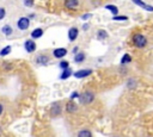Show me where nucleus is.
Here are the masks:
<instances>
[{"label": "nucleus", "instance_id": "obj_4", "mask_svg": "<svg viewBox=\"0 0 153 137\" xmlns=\"http://www.w3.org/2000/svg\"><path fill=\"white\" fill-rule=\"evenodd\" d=\"M24 48H25V50H26L27 52H33V51L36 50V43H35L32 39H27V41H25V43H24Z\"/></svg>", "mask_w": 153, "mask_h": 137}, {"label": "nucleus", "instance_id": "obj_8", "mask_svg": "<svg viewBox=\"0 0 153 137\" xmlns=\"http://www.w3.org/2000/svg\"><path fill=\"white\" fill-rule=\"evenodd\" d=\"M78 33H79V31H78L76 27H71V29L68 30V39H69L71 42L75 41L76 37H78Z\"/></svg>", "mask_w": 153, "mask_h": 137}, {"label": "nucleus", "instance_id": "obj_3", "mask_svg": "<svg viewBox=\"0 0 153 137\" xmlns=\"http://www.w3.org/2000/svg\"><path fill=\"white\" fill-rule=\"evenodd\" d=\"M17 26L19 30H26L30 26V19L27 17H20L17 21Z\"/></svg>", "mask_w": 153, "mask_h": 137}, {"label": "nucleus", "instance_id": "obj_5", "mask_svg": "<svg viewBox=\"0 0 153 137\" xmlns=\"http://www.w3.org/2000/svg\"><path fill=\"white\" fill-rule=\"evenodd\" d=\"M66 54H67V49L66 48H56L53 51V55L56 58H62V57L66 56Z\"/></svg>", "mask_w": 153, "mask_h": 137}, {"label": "nucleus", "instance_id": "obj_25", "mask_svg": "<svg viewBox=\"0 0 153 137\" xmlns=\"http://www.w3.org/2000/svg\"><path fill=\"white\" fill-rule=\"evenodd\" d=\"M91 17H92V14L91 13H87V14H84L81 17V19H87V18H91Z\"/></svg>", "mask_w": 153, "mask_h": 137}, {"label": "nucleus", "instance_id": "obj_24", "mask_svg": "<svg viewBox=\"0 0 153 137\" xmlns=\"http://www.w3.org/2000/svg\"><path fill=\"white\" fill-rule=\"evenodd\" d=\"M79 96H80V95H79L78 92H73V93L71 94V100H72V99H75V98H79Z\"/></svg>", "mask_w": 153, "mask_h": 137}, {"label": "nucleus", "instance_id": "obj_2", "mask_svg": "<svg viewBox=\"0 0 153 137\" xmlns=\"http://www.w3.org/2000/svg\"><path fill=\"white\" fill-rule=\"evenodd\" d=\"M93 99H94V94H93L92 92H90V91L84 92V93L80 94V96H79V100H80V102H81L82 105L91 104V102L93 101Z\"/></svg>", "mask_w": 153, "mask_h": 137}, {"label": "nucleus", "instance_id": "obj_29", "mask_svg": "<svg viewBox=\"0 0 153 137\" xmlns=\"http://www.w3.org/2000/svg\"><path fill=\"white\" fill-rule=\"evenodd\" d=\"M87 27H88V25L86 24V25H84V27H82V29H84V30H87Z\"/></svg>", "mask_w": 153, "mask_h": 137}, {"label": "nucleus", "instance_id": "obj_27", "mask_svg": "<svg viewBox=\"0 0 153 137\" xmlns=\"http://www.w3.org/2000/svg\"><path fill=\"white\" fill-rule=\"evenodd\" d=\"M76 51H78V46H75V48H74V50H73V52H74V54H75V55H76V54H78V52H76Z\"/></svg>", "mask_w": 153, "mask_h": 137}, {"label": "nucleus", "instance_id": "obj_13", "mask_svg": "<svg viewBox=\"0 0 153 137\" xmlns=\"http://www.w3.org/2000/svg\"><path fill=\"white\" fill-rule=\"evenodd\" d=\"M105 8L109 10V11L114 14V17H116V15L118 14V8H117V6H115V5H106Z\"/></svg>", "mask_w": 153, "mask_h": 137}, {"label": "nucleus", "instance_id": "obj_18", "mask_svg": "<svg viewBox=\"0 0 153 137\" xmlns=\"http://www.w3.org/2000/svg\"><path fill=\"white\" fill-rule=\"evenodd\" d=\"M131 61V56L129 54H124L123 57L121 58V64H126V63H129Z\"/></svg>", "mask_w": 153, "mask_h": 137}, {"label": "nucleus", "instance_id": "obj_20", "mask_svg": "<svg viewBox=\"0 0 153 137\" xmlns=\"http://www.w3.org/2000/svg\"><path fill=\"white\" fill-rule=\"evenodd\" d=\"M97 37H98L99 39H104V38L108 37V33H106V31H104V30H99V31L97 32Z\"/></svg>", "mask_w": 153, "mask_h": 137}, {"label": "nucleus", "instance_id": "obj_14", "mask_svg": "<svg viewBox=\"0 0 153 137\" xmlns=\"http://www.w3.org/2000/svg\"><path fill=\"white\" fill-rule=\"evenodd\" d=\"M71 75H72V70H71V68H68V69H66V70H62V73H61V75H60V79L66 80V79H68Z\"/></svg>", "mask_w": 153, "mask_h": 137}, {"label": "nucleus", "instance_id": "obj_16", "mask_svg": "<svg viewBox=\"0 0 153 137\" xmlns=\"http://www.w3.org/2000/svg\"><path fill=\"white\" fill-rule=\"evenodd\" d=\"M78 137H92V133L90 130H80L78 132Z\"/></svg>", "mask_w": 153, "mask_h": 137}, {"label": "nucleus", "instance_id": "obj_19", "mask_svg": "<svg viewBox=\"0 0 153 137\" xmlns=\"http://www.w3.org/2000/svg\"><path fill=\"white\" fill-rule=\"evenodd\" d=\"M11 52V46L10 45H6L5 48H2L1 50H0V56H6V55H8Z\"/></svg>", "mask_w": 153, "mask_h": 137}, {"label": "nucleus", "instance_id": "obj_15", "mask_svg": "<svg viewBox=\"0 0 153 137\" xmlns=\"http://www.w3.org/2000/svg\"><path fill=\"white\" fill-rule=\"evenodd\" d=\"M85 60V54L84 52H78L75 56H74V62H76V63H80V62H82Z\"/></svg>", "mask_w": 153, "mask_h": 137}, {"label": "nucleus", "instance_id": "obj_17", "mask_svg": "<svg viewBox=\"0 0 153 137\" xmlns=\"http://www.w3.org/2000/svg\"><path fill=\"white\" fill-rule=\"evenodd\" d=\"M1 31H2V33H4L5 36H8V35H11V33L13 32V30H12V27H11L10 25H5V26H2Z\"/></svg>", "mask_w": 153, "mask_h": 137}, {"label": "nucleus", "instance_id": "obj_9", "mask_svg": "<svg viewBox=\"0 0 153 137\" xmlns=\"http://www.w3.org/2000/svg\"><path fill=\"white\" fill-rule=\"evenodd\" d=\"M78 110V106H76V104L74 102V101H68L67 104H66V111L68 112V113H73V112H75Z\"/></svg>", "mask_w": 153, "mask_h": 137}, {"label": "nucleus", "instance_id": "obj_22", "mask_svg": "<svg viewBox=\"0 0 153 137\" xmlns=\"http://www.w3.org/2000/svg\"><path fill=\"white\" fill-rule=\"evenodd\" d=\"M112 19L114 20H122V21H124V20H128V17L127 15H116Z\"/></svg>", "mask_w": 153, "mask_h": 137}, {"label": "nucleus", "instance_id": "obj_12", "mask_svg": "<svg viewBox=\"0 0 153 137\" xmlns=\"http://www.w3.org/2000/svg\"><path fill=\"white\" fill-rule=\"evenodd\" d=\"M48 61H49V57H48L47 55H38V56L36 57V62H37L38 64H45Z\"/></svg>", "mask_w": 153, "mask_h": 137}, {"label": "nucleus", "instance_id": "obj_28", "mask_svg": "<svg viewBox=\"0 0 153 137\" xmlns=\"http://www.w3.org/2000/svg\"><path fill=\"white\" fill-rule=\"evenodd\" d=\"M2 111H4V107H2V105H1V104H0V114H1V113H2Z\"/></svg>", "mask_w": 153, "mask_h": 137}, {"label": "nucleus", "instance_id": "obj_23", "mask_svg": "<svg viewBox=\"0 0 153 137\" xmlns=\"http://www.w3.org/2000/svg\"><path fill=\"white\" fill-rule=\"evenodd\" d=\"M6 15V10L4 7H0V20Z\"/></svg>", "mask_w": 153, "mask_h": 137}, {"label": "nucleus", "instance_id": "obj_6", "mask_svg": "<svg viewBox=\"0 0 153 137\" xmlns=\"http://www.w3.org/2000/svg\"><path fill=\"white\" fill-rule=\"evenodd\" d=\"M91 74H92V70L91 69H80V70H78V71L74 73V76L76 79H81V77H86V76H88Z\"/></svg>", "mask_w": 153, "mask_h": 137}, {"label": "nucleus", "instance_id": "obj_10", "mask_svg": "<svg viewBox=\"0 0 153 137\" xmlns=\"http://www.w3.org/2000/svg\"><path fill=\"white\" fill-rule=\"evenodd\" d=\"M78 5H79V1L78 0H66L65 1V7L68 8V10H73Z\"/></svg>", "mask_w": 153, "mask_h": 137}, {"label": "nucleus", "instance_id": "obj_26", "mask_svg": "<svg viewBox=\"0 0 153 137\" xmlns=\"http://www.w3.org/2000/svg\"><path fill=\"white\" fill-rule=\"evenodd\" d=\"M24 5H26V6H33V1H24Z\"/></svg>", "mask_w": 153, "mask_h": 137}, {"label": "nucleus", "instance_id": "obj_11", "mask_svg": "<svg viewBox=\"0 0 153 137\" xmlns=\"http://www.w3.org/2000/svg\"><path fill=\"white\" fill-rule=\"evenodd\" d=\"M42 36H43V30H42L41 27L33 29V31L31 32V37H32L33 39H36V38H41Z\"/></svg>", "mask_w": 153, "mask_h": 137}, {"label": "nucleus", "instance_id": "obj_7", "mask_svg": "<svg viewBox=\"0 0 153 137\" xmlns=\"http://www.w3.org/2000/svg\"><path fill=\"white\" fill-rule=\"evenodd\" d=\"M50 114L53 117H57L59 114H61V105L59 102H54L51 108H50Z\"/></svg>", "mask_w": 153, "mask_h": 137}, {"label": "nucleus", "instance_id": "obj_1", "mask_svg": "<svg viewBox=\"0 0 153 137\" xmlns=\"http://www.w3.org/2000/svg\"><path fill=\"white\" fill-rule=\"evenodd\" d=\"M133 44L136 46V48H143V46H146V44H147V38L143 36V35H141V33H135V35H133Z\"/></svg>", "mask_w": 153, "mask_h": 137}, {"label": "nucleus", "instance_id": "obj_21", "mask_svg": "<svg viewBox=\"0 0 153 137\" xmlns=\"http://www.w3.org/2000/svg\"><path fill=\"white\" fill-rule=\"evenodd\" d=\"M59 66H60V68H61L62 70H66V69H68V67H69V63H68L67 61H61Z\"/></svg>", "mask_w": 153, "mask_h": 137}]
</instances>
